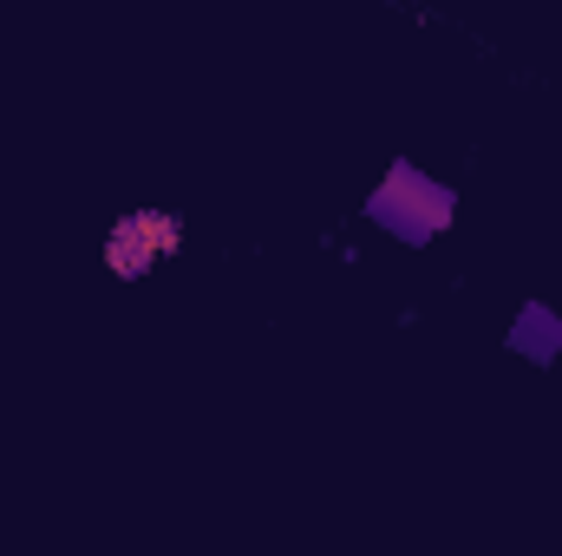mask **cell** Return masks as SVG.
<instances>
[{
	"label": "cell",
	"instance_id": "3957f363",
	"mask_svg": "<svg viewBox=\"0 0 562 556\" xmlns=\"http://www.w3.org/2000/svg\"><path fill=\"white\" fill-rule=\"evenodd\" d=\"M105 263H112V276H144V269H150V243L138 236V223H132V216L112 230V243H105Z\"/></svg>",
	"mask_w": 562,
	"mask_h": 556
},
{
	"label": "cell",
	"instance_id": "277c9868",
	"mask_svg": "<svg viewBox=\"0 0 562 556\" xmlns=\"http://www.w3.org/2000/svg\"><path fill=\"white\" fill-rule=\"evenodd\" d=\"M132 223H138V236L150 243V256H170V249L183 243V223H177V216H164V210H138Z\"/></svg>",
	"mask_w": 562,
	"mask_h": 556
},
{
	"label": "cell",
	"instance_id": "6da1fadb",
	"mask_svg": "<svg viewBox=\"0 0 562 556\" xmlns=\"http://www.w3.org/2000/svg\"><path fill=\"white\" fill-rule=\"evenodd\" d=\"M367 216H373L380 230H393L400 243H431V236L451 223V190H445L438 177L413 170V164H393L386 184L367 197Z\"/></svg>",
	"mask_w": 562,
	"mask_h": 556
},
{
	"label": "cell",
	"instance_id": "7a4b0ae2",
	"mask_svg": "<svg viewBox=\"0 0 562 556\" xmlns=\"http://www.w3.org/2000/svg\"><path fill=\"white\" fill-rule=\"evenodd\" d=\"M510 347H517V354H530V360H557V354H562V321L550 314V308H537V301H530V308L517 314Z\"/></svg>",
	"mask_w": 562,
	"mask_h": 556
}]
</instances>
